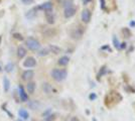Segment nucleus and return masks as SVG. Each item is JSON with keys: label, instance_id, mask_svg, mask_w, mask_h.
<instances>
[{"label": "nucleus", "instance_id": "1", "mask_svg": "<svg viewBox=\"0 0 135 121\" xmlns=\"http://www.w3.org/2000/svg\"><path fill=\"white\" fill-rule=\"evenodd\" d=\"M51 76L56 82H62L64 80H66L68 72L65 69H52L51 72Z\"/></svg>", "mask_w": 135, "mask_h": 121}, {"label": "nucleus", "instance_id": "2", "mask_svg": "<svg viewBox=\"0 0 135 121\" xmlns=\"http://www.w3.org/2000/svg\"><path fill=\"white\" fill-rule=\"evenodd\" d=\"M24 43L25 46L28 50L32 51V52H36L40 49V42L36 38H34L32 36H28L24 40Z\"/></svg>", "mask_w": 135, "mask_h": 121}, {"label": "nucleus", "instance_id": "3", "mask_svg": "<svg viewBox=\"0 0 135 121\" xmlns=\"http://www.w3.org/2000/svg\"><path fill=\"white\" fill-rule=\"evenodd\" d=\"M22 66L24 68H27V69H30V68H34L36 66V60L33 58V57H27L23 61Z\"/></svg>", "mask_w": 135, "mask_h": 121}, {"label": "nucleus", "instance_id": "4", "mask_svg": "<svg viewBox=\"0 0 135 121\" xmlns=\"http://www.w3.org/2000/svg\"><path fill=\"white\" fill-rule=\"evenodd\" d=\"M18 96L21 102H27L28 101V94L26 93V91L24 90V87L22 85H19L18 86Z\"/></svg>", "mask_w": 135, "mask_h": 121}, {"label": "nucleus", "instance_id": "5", "mask_svg": "<svg viewBox=\"0 0 135 121\" xmlns=\"http://www.w3.org/2000/svg\"><path fill=\"white\" fill-rule=\"evenodd\" d=\"M76 12H77V8L74 5H71L65 8V10H64V16L66 18H71L76 14Z\"/></svg>", "mask_w": 135, "mask_h": 121}, {"label": "nucleus", "instance_id": "6", "mask_svg": "<svg viewBox=\"0 0 135 121\" xmlns=\"http://www.w3.org/2000/svg\"><path fill=\"white\" fill-rule=\"evenodd\" d=\"M34 77V72L32 70H25L21 74V79L25 82H30Z\"/></svg>", "mask_w": 135, "mask_h": 121}, {"label": "nucleus", "instance_id": "7", "mask_svg": "<svg viewBox=\"0 0 135 121\" xmlns=\"http://www.w3.org/2000/svg\"><path fill=\"white\" fill-rule=\"evenodd\" d=\"M82 35H83V31H82V29L80 28H74L70 32V36L73 40H80L82 37Z\"/></svg>", "mask_w": 135, "mask_h": 121}, {"label": "nucleus", "instance_id": "8", "mask_svg": "<svg viewBox=\"0 0 135 121\" xmlns=\"http://www.w3.org/2000/svg\"><path fill=\"white\" fill-rule=\"evenodd\" d=\"M45 19H46V22L49 23V24H54L55 23V21H56V15L52 12V10L45 11Z\"/></svg>", "mask_w": 135, "mask_h": 121}, {"label": "nucleus", "instance_id": "9", "mask_svg": "<svg viewBox=\"0 0 135 121\" xmlns=\"http://www.w3.org/2000/svg\"><path fill=\"white\" fill-rule=\"evenodd\" d=\"M35 89H36V84H35V82H33V81L27 82V85H26V93H27V94L32 95V94L35 92Z\"/></svg>", "mask_w": 135, "mask_h": 121}, {"label": "nucleus", "instance_id": "10", "mask_svg": "<svg viewBox=\"0 0 135 121\" xmlns=\"http://www.w3.org/2000/svg\"><path fill=\"white\" fill-rule=\"evenodd\" d=\"M81 18H82V21L85 23H88L91 19V12L89 9H84L82 11V15H81Z\"/></svg>", "mask_w": 135, "mask_h": 121}, {"label": "nucleus", "instance_id": "11", "mask_svg": "<svg viewBox=\"0 0 135 121\" xmlns=\"http://www.w3.org/2000/svg\"><path fill=\"white\" fill-rule=\"evenodd\" d=\"M52 3L51 2H45V3H42V4H40V6H37V9H40V10H44V11H50V10H52Z\"/></svg>", "mask_w": 135, "mask_h": 121}, {"label": "nucleus", "instance_id": "12", "mask_svg": "<svg viewBox=\"0 0 135 121\" xmlns=\"http://www.w3.org/2000/svg\"><path fill=\"white\" fill-rule=\"evenodd\" d=\"M26 49L22 46H19L17 47V51H16V55H17V58L18 59H23L25 56H26Z\"/></svg>", "mask_w": 135, "mask_h": 121}, {"label": "nucleus", "instance_id": "13", "mask_svg": "<svg viewBox=\"0 0 135 121\" xmlns=\"http://www.w3.org/2000/svg\"><path fill=\"white\" fill-rule=\"evenodd\" d=\"M27 105L28 108H30L31 110H37L40 107V101H37V100H31V101L28 102Z\"/></svg>", "mask_w": 135, "mask_h": 121}, {"label": "nucleus", "instance_id": "14", "mask_svg": "<svg viewBox=\"0 0 135 121\" xmlns=\"http://www.w3.org/2000/svg\"><path fill=\"white\" fill-rule=\"evenodd\" d=\"M18 115L20 117V119H22V120H27L28 118H29V113H28V111L25 109H23V108L19 109Z\"/></svg>", "mask_w": 135, "mask_h": 121}, {"label": "nucleus", "instance_id": "15", "mask_svg": "<svg viewBox=\"0 0 135 121\" xmlns=\"http://www.w3.org/2000/svg\"><path fill=\"white\" fill-rule=\"evenodd\" d=\"M47 49H49L50 52H52V54H55V55H57V54L62 52V49H61L60 46H55V45H50V46H47Z\"/></svg>", "mask_w": 135, "mask_h": 121}, {"label": "nucleus", "instance_id": "16", "mask_svg": "<svg viewBox=\"0 0 135 121\" xmlns=\"http://www.w3.org/2000/svg\"><path fill=\"white\" fill-rule=\"evenodd\" d=\"M37 7H35V8H32V9H30V10H28L26 12V14H25V16L28 18V19H32L36 16V13H37Z\"/></svg>", "mask_w": 135, "mask_h": 121}, {"label": "nucleus", "instance_id": "17", "mask_svg": "<svg viewBox=\"0 0 135 121\" xmlns=\"http://www.w3.org/2000/svg\"><path fill=\"white\" fill-rule=\"evenodd\" d=\"M70 62V58L67 57V56H62L61 58L59 59V61H57V64L60 65V66H62V67H65V66H67L68 64Z\"/></svg>", "mask_w": 135, "mask_h": 121}, {"label": "nucleus", "instance_id": "18", "mask_svg": "<svg viewBox=\"0 0 135 121\" xmlns=\"http://www.w3.org/2000/svg\"><path fill=\"white\" fill-rule=\"evenodd\" d=\"M42 90H44V92L45 94H50L52 91V87H51V85L50 83H44L42 84Z\"/></svg>", "mask_w": 135, "mask_h": 121}, {"label": "nucleus", "instance_id": "19", "mask_svg": "<svg viewBox=\"0 0 135 121\" xmlns=\"http://www.w3.org/2000/svg\"><path fill=\"white\" fill-rule=\"evenodd\" d=\"M49 54H50V51H49L47 47L40 49V50H38V52H37V55H38L40 57H45V56H47Z\"/></svg>", "mask_w": 135, "mask_h": 121}, {"label": "nucleus", "instance_id": "20", "mask_svg": "<svg viewBox=\"0 0 135 121\" xmlns=\"http://www.w3.org/2000/svg\"><path fill=\"white\" fill-rule=\"evenodd\" d=\"M13 69H14V65H13V63H11V62L6 64L5 67H4V70H5V72H7V73H11L12 71H13Z\"/></svg>", "mask_w": 135, "mask_h": 121}, {"label": "nucleus", "instance_id": "21", "mask_svg": "<svg viewBox=\"0 0 135 121\" xmlns=\"http://www.w3.org/2000/svg\"><path fill=\"white\" fill-rule=\"evenodd\" d=\"M3 85H4V91L8 92V90L10 88V82H9V80L6 77H4V79H3Z\"/></svg>", "mask_w": 135, "mask_h": 121}, {"label": "nucleus", "instance_id": "22", "mask_svg": "<svg viewBox=\"0 0 135 121\" xmlns=\"http://www.w3.org/2000/svg\"><path fill=\"white\" fill-rule=\"evenodd\" d=\"M12 36H13V38H15L16 40H19V41L24 40V37H23L22 35H21V33H19V32H14V33L12 35Z\"/></svg>", "mask_w": 135, "mask_h": 121}, {"label": "nucleus", "instance_id": "23", "mask_svg": "<svg viewBox=\"0 0 135 121\" xmlns=\"http://www.w3.org/2000/svg\"><path fill=\"white\" fill-rule=\"evenodd\" d=\"M56 119V114H54V113H51V114H50L49 116L45 117L42 121H55Z\"/></svg>", "mask_w": 135, "mask_h": 121}, {"label": "nucleus", "instance_id": "24", "mask_svg": "<svg viewBox=\"0 0 135 121\" xmlns=\"http://www.w3.org/2000/svg\"><path fill=\"white\" fill-rule=\"evenodd\" d=\"M113 43H114V46L115 47H117V49H120V43H119V40L117 37H113Z\"/></svg>", "mask_w": 135, "mask_h": 121}, {"label": "nucleus", "instance_id": "25", "mask_svg": "<svg viewBox=\"0 0 135 121\" xmlns=\"http://www.w3.org/2000/svg\"><path fill=\"white\" fill-rule=\"evenodd\" d=\"M73 5V2H72V0H66L65 2H64V6H65V8L66 7H69V6Z\"/></svg>", "mask_w": 135, "mask_h": 121}, {"label": "nucleus", "instance_id": "26", "mask_svg": "<svg viewBox=\"0 0 135 121\" xmlns=\"http://www.w3.org/2000/svg\"><path fill=\"white\" fill-rule=\"evenodd\" d=\"M50 114H51V109H47L46 111H45V112L42 113V117L45 118V117H46V116H49Z\"/></svg>", "mask_w": 135, "mask_h": 121}, {"label": "nucleus", "instance_id": "27", "mask_svg": "<svg viewBox=\"0 0 135 121\" xmlns=\"http://www.w3.org/2000/svg\"><path fill=\"white\" fill-rule=\"evenodd\" d=\"M34 0H21V2H22L23 4H25V5H29V4H31V3H33Z\"/></svg>", "mask_w": 135, "mask_h": 121}, {"label": "nucleus", "instance_id": "28", "mask_svg": "<svg viewBox=\"0 0 135 121\" xmlns=\"http://www.w3.org/2000/svg\"><path fill=\"white\" fill-rule=\"evenodd\" d=\"M89 98H90V100H95L96 98H97V96H96L95 93H92V94H90V96H89Z\"/></svg>", "mask_w": 135, "mask_h": 121}, {"label": "nucleus", "instance_id": "29", "mask_svg": "<svg viewBox=\"0 0 135 121\" xmlns=\"http://www.w3.org/2000/svg\"><path fill=\"white\" fill-rule=\"evenodd\" d=\"M70 121H81V120H80L77 116H74V117H72V118L70 119Z\"/></svg>", "mask_w": 135, "mask_h": 121}, {"label": "nucleus", "instance_id": "30", "mask_svg": "<svg viewBox=\"0 0 135 121\" xmlns=\"http://www.w3.org/2000/svg\"><path fill=\"white\" fill-rule=\"evenodd\" d=\"M123 32H125V33L127 35V37H129V36H130V32L128 31V29H127V28H124L123 29Z\"/></svg>", "mask_w": 135, "mask_h": 121}, {"label": "nucleus", "instance_id": "31", "mask_svg": "<svg viewBox=\"0 0 135 121\" xmlns=\"http://www.w3.org/2000/svg\"><path fill=\"white\" fill-rule=\"evenodd\" d=\"M101 7H102V9L105 8V0H101Z\"/></svg>", "mask_w": 135, "mask_h": 121}, {"label": "nucleus", "instance_id": "32", "mask_svg": "<svg viewBox=\"0 0 135 121\" xmlns=\"http://www.w3.org/2000/svg\"><path fill=\"white\" fill-rule=\"evenodd\" d=\"M91 1H92V0H83V4H84V5H87L88 3H90Z\"/></svg>", "mask_w": 135, "mask_h": 121}, {"label": "nucleus", "instance_id": "33", "mask_svg": "<svg viewBox=\"0 0 135 121\" xmlns=\"http://www.w3.org/2000/svg\"><path fill=\"white\" fill-rule=\"evenodd\" d=\"M102 50H108V51H111V50H110V47H109V46H103V47H102Z\"/></svg>", "mask_w": 135, "mask_h": 121}, {"label": "nucleus", "instance_id": "34", "mask_svg": "<svg viewBox=\"0 0 135 121\" xmlns=\"http://www.w3.org/2000/svg\"><path fill=\"white\" fill-rule=\"evenodd\" d=\"M121 46H120V49H125L126 47V43L125 42H123V43H120Z\"/></svg>", "mask_w": 135, "mask_h": 121}, {"label": "nucleus", "instance_id": "35", "mask_svg": "<svg viewBox=\"0 0 135 121\" xmlns=\"http://www.w3.org/2000/svg\"><path fill=\"white\" fill-rule=\"evenodd\" d=\"M130 25H131V26H133V27H134V26H135V21H133V20H132V21H131V22H130Z\"/></svg>", "mask_w": 135, "mask_h": 121}, {"label": "nucleus", "instance_id": "36", "mask_svg": "<svg viewBox=\"0 0 135 121\" xmlns=\"http://www.w3.org/2000/svg\"><path fill=\"white\" fill-rule=\"evenodd\" d=\"M1 40H2V36L0 35V43H1Z\"/></svg>", "mask_w": 135, "mask_h": 121}, {"label": "nucleus", "instance_id": "37", "mask_svg": "<svg viewBox=\"0 0 135 121\" xmlns=\"http://www.w3.org/2000/svg\"><path fill=\"white\" fill-rule=\"evenodd\" d=\"M16 121H23V120H22V119H17Z\"/></svg>", "mask_w": 135, "mask_h": 121}, {"label": "nucleus", "instance_id": "38", "mask_svg": "<svg viewBox=\"0 0 135 121\" xmlns=\"http://www.w3.org/2000/svg\"><path fill=\"white\" fill-rule=\"evenodd\" d=\"M1 70H2V68H1V66H0V71H1Z\"/></svg>", "mask_w": 135, "mask_h": 121}]
</instances>
